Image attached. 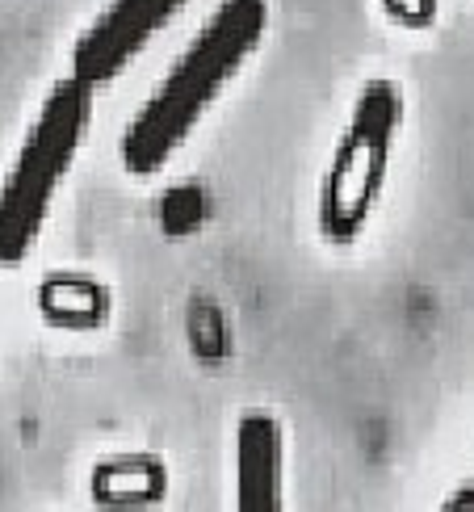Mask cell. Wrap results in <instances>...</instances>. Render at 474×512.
<instances>
[{
	"label": "cell",
	"mask_w": 474,
	"mask_h": 512,
	"mask_svg": "<svg viewBox=\"0 0 474 512\" xmlns=\"http://www.w3.org/2000/svg\"><path fill=\"white\" fill-rule=\"evenodd\" d=\"M38 307H42V315H51L59 328H97L105 311H110V298H105V290L97 282H89V277L59 273L51 282H42Z\"/></svg>",
	"instance_id": "52a82bcc"
},
{
	"label": "cell",
	"mask_w": 474,
	"mask_h": 512,
	"mask_svg": "<svg viewBox=\"0 0 474 512\" xmlns=\"http://www.w3.org/2000/svg\"><path fill=\"white\" fill-rule=\"evenodd\" d=\"M189 0H110L89 30L76 38L72 76L84 84H105L122 76L135 63V55L152 42Z\"/></svg>",
	"instance_id": "277c9868"
},
{
	"label": "cell",
	"mask_w": 474,
	"mask_h": 512,
	"mask_svg": "<svg viewBox=\"0 0 474 512\" xmlns=\"http://www.w3.org/2000/svg\"><path fill=\"white\" fill-rule=\"evenodd\" d=\"M437 512H474V479H470V483H462L458 492L449 496V500H445Z\"/></svg>",
	"instance_id": "9c48e42d"
},
{
	"label": "cell",
	"mask_w": 474,
	"mask_h": 512,
	"mask_svg": "<svg viewBox=\"0 0 474 512\" xmlns=\"http://www.w3.org/2000/svg\"><path fill=\"white\" fill-rule=\"evenodd\" d=\"M403 122V93L395 80H370L353 101L344 135L319 189V231L332 244H353L382 198L391 152Z\"/></svg>",
	"instance_id": "3957f363"
},
{
	"label": "cell",
	"mask_w": 474,
	"mask_h": 512,
	"mask_svg": "<svg viewBox=\"0 0 474 512\" xmlns=\"http://www.w3.org/2000/svg\"><path fill=\"white\" fill-rule=\"evenodd\" d=\"M93 122V84L59 80L30 122L17 160L0 185V265H21L38 244L63 177L72 173Z\"/></svg>",
	"instance_id": "7a4b0ae2"
},
{
	"label": "cell",
	"mask_w": 474,
	"mask_h": 512,
	"mask_svg": "<svg viewBox=\"0 0 474 512\" xmlns=\"http://www.w3.org/2000/svg\"><path fill=\"white\" fill-rule=\"evenodd\" d=\"M286 437L273 412L252 408L235 424V512H286Z\"/></svg>",
	"instance_id": "5b68a950"
},
{
	"label": "cell",
	"mask_w": 474,
	"mask_h": 512,
	"mask_svg": "<svg viewBox=\"0 0 474 512\" xmlns=\"http://www.w3.org/2000/svg\"><path fill=\"white\" fill-rule=\"evenodd\" d=\"M168 492V471L152 454H122L93 466V500L105 512H143Z\"/></svg>",
	"instance_id": "8992f818"
},
{
	"label": "cell",
	"mask_w": 474,
	"mask_h": 512,
	"mask_svg": "<svg viewBox=\"0 0 474 512\" xmlns=\"http://www.w3.org/2000/svg\"><path fill=\"white\" fill-rule=\"evenodd\" d=\"M382 9L391 13L399 26H433V17H437V0H382Z\"/></svg>",
	"instance_id": "ba28073f"
},
{
	"label": "cell",
	"mask_w": 474,
	"mask_h": 512,
	"mask_svg": "<svg viewBox=\"0 0 474 512\" xmlns=\"http://www.w3.org/2000/svg\"><path fill=\"white\" fill-rule=\"evenodd\" d=\"M269 26V0H219L206 26L193 34L185 55L172 63L160 89L139 105L122 135V168L135 177H152L172 160V152L193 135L227 80L244 68V59L261 47Z\"/></svg>",
	"instance_id": "6da1fadb"
}]
</instances>
